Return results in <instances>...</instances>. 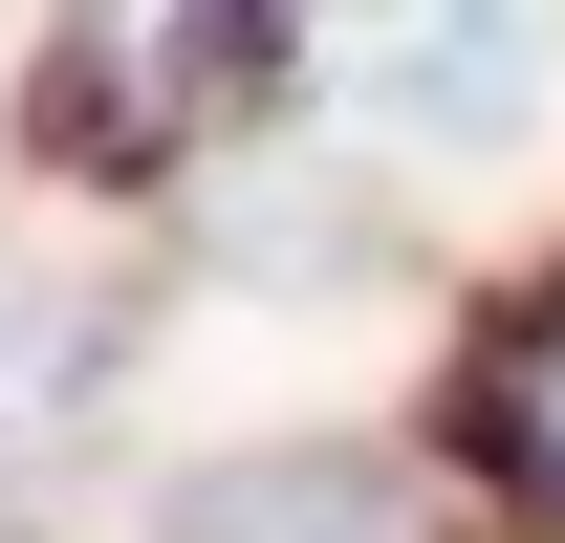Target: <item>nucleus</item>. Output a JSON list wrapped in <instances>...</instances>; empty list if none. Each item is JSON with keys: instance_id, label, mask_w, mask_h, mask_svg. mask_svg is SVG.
<instances>
[{"instance_id": "nucleus-1", "label": "nucleus", "mask_w": 565, "mask_h": 543, "mask_svg": "<svg viewBox=\"0 0 565 543\" xmlns=\"http://www.w3.org/2000/svg\"><path fill=\"white\" fill-rule=\"evenodd\" d=\"M262 66H282V0H66L44 152H66V174H152V152H196Z\"/></svg>"}, {"instance_id": "nucleus-2", "label": "nucleus", "mask_w": 565, "mask_h": 543, "mask_svg": "<svg viewBox=\"0 0 565 543\" xmlns=\"http://www.w3.org/2000/svg\"><path fill=\"white\" fill-rule=\"evenodd\" d=\"M282 44L392 152H500L544 109V0H282Z\"/></svg>"}, {"instance_id": "nucleus-3", "label": "nucleus", "mask_w": 565, "mask_h": 543, "mask_svg": "<svg viewBox=\"0 0 565 543\" xmlns=\"http://www.w3.org/2000/svg\"><path fill=\"white\" fill-rule=\"evenodd\" d=\"M457 457H479L522 522H565V283L479 327V370H457Z\"/></svg>"}, {"instance_id": "nucleus-4", "label": "nucleus", "mask_w": 565, "mask_h": 543, "mask_svg": "<svg viewBox=\"0 0 565 543\" xmlns=\"http://www.w3.org/2000/svg\"><path fill=\"white\" fill-rule=\"evenodd\" d=\"M174 543H392V500H370V457H239Z\"/></svg>"}]
</instances>
